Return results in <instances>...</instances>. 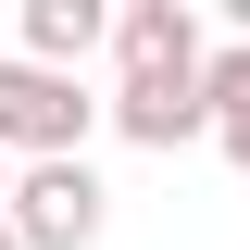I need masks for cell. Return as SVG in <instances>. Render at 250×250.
<instances>
[{
  "instance_id": "cell-6",
  "label": "cell",
  "mask_w": 250,
  "mask_h": 250,
  "mask_svg": "<svg viewBox=\"0 0 250 250\" xmlns=\"http://www.w3.org/2000/svg\"><path fill=\"white\" fill-rule=\"evenodd\" d=\"M200 100H213V138H225V163L250 175V38L200 50Z\"/></svg>"
},
{
  "instance_id": "cell-7",
  "label": "cell",
  "mask_w": 250,
  "mask_h": 250,
  "mask_svg": "<svg viewBox=\"0 0 250 250\" xmlns=\"http://www.w3.org/2000/svg\"><path fill=\"white\" fill-rule=\"evenodd\" d=\"M0 200H13V163H0Z\"/></svg>"
},
{
  "instance_id": "cell-4",
  "label": "cell",
  "mask_w": 250,
  "mask_h": 250,
  "mask_svg": "<svg viewBox=\"0 0 250 250\" xmlns=\"http://www.w3.org/2000/svg\"><path fill=\"white\" fill-rule=\"evenodd\" d=\"M113 50H125V75H188V62H200V13H188V0H125Z\"/></svg>"
},
{
  "instance_id": "cell-2",
  "label": "cell",
  "mask_w": 250,
  "mask_h": 250,
  "mask_svg": "<svg viewBox=\"0 0 250 250\" xmlns=\"http://www.w3.org/2000/svg\"><path fill=\"white\" fill-rule=\"evenodd\" d=\"M0 225H13L25 250H100L113 188H100L88 163H25V175H13V200H0Z\"/></svg>"
},
{
  "instance_id": "cell-5",
  "label": "cell",
  "mask_w": 250,
  "mask_h": 250,
  "mask_svg": "<svg viewBox=\"0 0 250 250\" xmlns=\"http://www.w3.org/2000/svg\"><path fill=\"white\" fill-rule=\"evenodd\" d=\"M100 38H113V13H100V0H25V62H50V75H75Z\"/></svg>"
},
{
  "instance_id": "cell-8",
  "label": "cell",
  "mask_w": 250,
  "mask_h": 250,
  "mask_svg": "<svg viewBox=\"0 0 250 250\" xmlns=\"http://www.w3.org/2000/svg\"><path fill=\"white\" fill-rule=\"evenodd\" d=\"M0 250H25V238H13V225H0Z\"/></svg>"
},
{
  "instance_id": "cell-3",
  "label": "cell",
  "mask_w": 250,
  "mask_h": 250,
  "mask_svg": "<svg viewBox=\"0 0 250 250\" xmlns=\"http://www.w3.org/2000/svg\"><path fill=\"white\" fill-rule=\"evenodd\" d=\"M100 113H113L125 138H138V150H188V138H213V100H200V62H188V75H125V88L100 100Z\"/></svg>"
},
{
  "instance_id": "cell-1",
  "label": "cell",
  "mask_w": 250,
  "mask_h": 250,
  "mask_svg": "<svg viewBox=\"0 0 250 250\" xmlns=\"http://www.w3.org/2000/svg\"><path fill=\"white\" fill-rule=\"evenodd\" d=\"M88 125L100 100L75 88V75H50V62H0V163H88Z\"/></svg>"
}]
</instances>
